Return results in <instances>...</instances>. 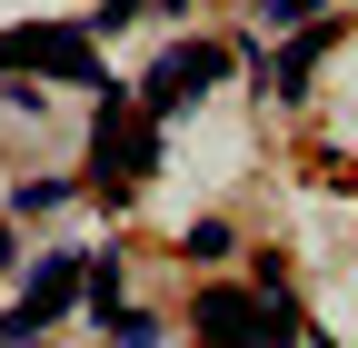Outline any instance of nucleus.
I'll use <instances>...</instances> for the list:
<instances>
[{
    "label": "nucleus",
    "instance_id": "obj_1",
    "mask_svg": "<svg viewBox=\"0 0 358 348\" xmlns=\"http://www.w3.org/2000/svg\"><path fill=\"white\" fill-rule=\"evenodd\" d=\"M0 80H90V90H120L100 40H90L80 20H20L0 30Z\"/></svg>",
    "mask_w": 358,
    "mask_h": 348
},
{
    "label": "nucleus",
    "instance_id": "obj_5",
    "mask_svg": "<svg viewBox=\"0 0 358 348\" xmlns=\"http://www.w3.org/2000/svg\"><path fill=\"white\" fill-rule=\"evenodd\" d=\"M319 50H329V30H299L289 50H279V70H268V90H279V100H299V80H308V60H319Z\"/></svg>",
    "mask_w": 358,
    "mask_h": 348
},
{
    "label": "nucleus",
    "instance_id": "obj_10",
    "mask_svg": "<svg viewBox=\"0 0 358 348\" xmlns=\"http://www.w3.org/2000/svg\"><path fill=\"white\" fill-rule=\"evenodd\" d=\"M0 269H10V229H0Z\"/></svg>",
    "mask_w": 358,
    "mask_h": 348
},
{
    "label": "nucleus",
    "instance_id": "obj_7",
    "mask_svg": "<svg viewBox=\"0 0 358 348\" xmlns=\"http://www.w3.org/2000/svg\"><path fill=\"white\" fill-rule=\"evenodd\" d=\"M110 348H159V319H150V309H120V319H110Z\"/></svg>",
    "mask_w": 358,
    "mask_h": 348
},
{
    "label": "nucleus",
    "instance_id": "obj_4",
    "mask_svg": "<svg viewBox=\"0 0 358 348\" xmlns=\"http://www.w3.org/2000/svg\"><path fill=\"white\" fill-rule=\"evenodd\" d=\"M80 289H90V259H70V249H60V259H30V289H20L10 319H20V328H50Z\"/></svg>",
    "mask_w": 358,
    "mask_h": 348
},
{
    "label": "nucleus",
    "instance_id": "obj_6",
    "mask_svg": "<svg viewBox=\"0 0 358 348\" xmlns=\"http://www.w3.org/2000/svg\"><path fill=\"white\" fill-rule=\"evenodd\" d=\"M70 189H80V180H20V199H10V209H20V219H40V209H60Z\"/></svg>",
    "mask_w": 358,
    "mask_h": 348
},
{
    "label": "nucleus",
    "instance_id": "obj_8",
    "mask_svg": "<svg viewBox=\"0 0 358 348\" xmlns=\"http://www.w3.org/2000/svg\"><path fill=\"white\" fill-rule=\"evenodd\" d=\"M189 259H229V219H199L189 229Z\"/></svg>",
    "mask_w": 358,
    "mask_h": 348
},
{
    "label": "nucleus",
    "instance_id": "obj_2",
    "mask_svg": "<svg viewBox=\"0 0 358 348\" xmlns=\"http://www.w3.org/2000/svg\"><path fill=\"white\" fill-rule=\"evenodd\" d=\"M110 110H100V140H90V180H100V199L110 209H129V189L150 180V159H159V119L140 110V100H120V90H100Z\"/></svg>",
    "mask_w": 358,
    "mask_h": 348
},
{
    "label": "nucleus",
    "instance_id": "obj_11",
    "mask_svg": "<svg viewBox=\"0 0 358 348\" xmlns=\"http://www.w3.org/2000/svg\"><path fill=\"white\" fill-rule=\"evenodd\" d=\"M169 10H179V0H169Z\"/></svg>",
    "mask_w": 358,
    "mask_h": 348
},
{
    "label": "nucleus",
    "instance_id": "obj_3",
    "mask_svg": "<svg viewBox=\"0 0 358 348\" xmlns=\"http://www.w3.org/2000/svg\"><path fill=\"white\" fill-rule=\"evenodd\" d=\"M229 70H239L229 40H179L169 60H150V70H140V110H150V119H169V110H189L199 90H219Z\"/></svg>",
    "mask_w": 358,
    "mask_h": 348
},
{
    "label": "nucleus",
    "instance_id": "obj_9",
    "mask_svg": "<svg viewBox=\"0 0 358 348\" xmlns=\"http://www.w3.org/2000/svg\"><path fill=\"white\" fill-rule=\"evenodd\" d=\"M30 338H40V328H20V319H0V348H30Z\"/></svg>",
    "mask_w": 358,
    "mask_h": 348
}]
</instances>
